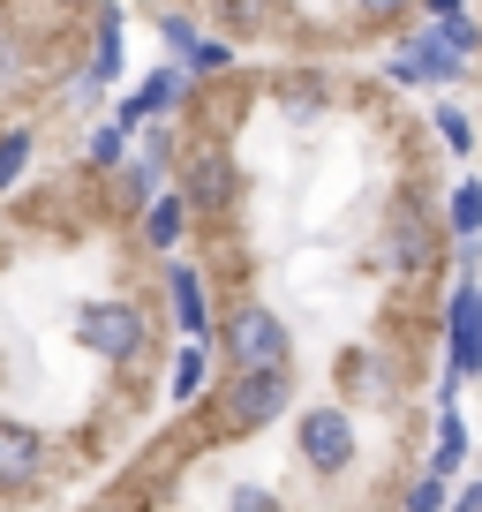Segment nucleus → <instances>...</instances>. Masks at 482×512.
<instances>
[{
    "instance_id": "obj_30",
    "label": "nucleus",
    "mask_w": 482,
    "mask_h": 512,
    "mask_svg": "<svg viewBox=\"0 0 482 512\" xmlns=\"http://www.w3.org/2000/svg\"><path fill=\"white\" fill-rule=\"evenodd\" d=\"M53 8H83V0H53Z\"/></svg>"
},
{
    "instance_id": "obj_21",
    "label": "nucleus",
    "mask_w": 482,
    "mask_h": 512,
    "mask_svg": "<svg viewBox=\"0 0 482 512\" xmlns=\"http://www.w3.org/2000/svg\"><path fill=\"white\" fill-rule=\"evenodd\" d=\"M279 106H287L294 121H309V113H324V76H294V83H287V98H279Z\"/></svg>"
},
{
    "instance_id": "obj_20",
    "label": "nucleus",
    "mask_w": 482,
    "mask_h": 512,
    "mask_svg": "<svg viewBox=\"0 0 482 512\" xmlns=\"http://www.w3.org/2000/svg\"><path fill=\"white\" fill-rule=\"evenodd\" d=\"M31 166V128H0V189H16Z\"/></svg>"
},
{
    "instance_id": "obj_19",
    "label": "nucleus",
    "mask_w": 482,
    "mask_h": 512,
    "mask_svg": "<svg viewBox=\"0 0 482 512\" xmlns=\"http://www.w3.org/2000/svg\"><path fill=\"white\" fill-rule=\"evenodd\" d=\"M129 144H136V136H121V128H98V136H91V151H83V166H91V174H121V159H129Z\"/></svg>"
},
{
    "instance_id": "obj_14",
    "label": "nucleus",
    "mask_w": 482,
    "mask_h": 512,
    "mask_svg": "<svg viewBox=\"0 0 482 512\" xmlns=\"http://www.w3.org/2000/svg\"><path fill=\"white\" fill-rule=\"evenodd\" d=\"M467 467V422H460V407H437V445H430V475L437 482H452Z\"/></svg>"
},
{
    "instance_id": "obj_2",
    "label": "nucleus",
    "mask_w": 482,
    "mask_h": 512,
    "mask_svg": "<svg viewBox=\"0 0 482 512\" xmlns=\"http://www.w3.org/2000/svg\"><path fill=\"white\" fill-rule=\"evenodd\" d=\"M76 339L98 354V362L136 369V362L151 354V317L129 302V294H106V302H83V309H76Z\"/></svg>"
},
{
    "instance_id": "obj_25",
    "label": "nucleus",
    "mask_w": 482,
    "mask_h": 512,
    "mask_svg": "<svg viewBox=\"0 0 482 512\" xmlns=\"http://www.w3.org/2000/svg\"><path fill=\"white\" fill-rule=\"evenodd\" d=\"M407 512H445V482L415 475V482H407Z\"/></svg>"
},
{
    "instance_id": "obj_17",
    "label": "nucleus",
    "mask_w": 482,
    "mask_h": 512,
    "mask_svg": "<svg viewBox=\"0 0 482 512\" xmlns=\"http://www.w3.org/2000/svg\"><path fill=\"white\" fill-rule=\"evenodd\" d=\"M445 226L460 241H482V181H460L452 189V204H445Z\"/></svg>"
},
{
    "instance_id": "obj_28",
    "label": "nucleus",
    "mask_w": 482,
    "mask_h": 512,
    "mask_svg": "<svg viewBox=\"0 0 482 512\" xmlns=\"http://www.w3.org/2000/svg\"><path fill=\"white\" fill-rule=\"evenodd\" d=\"M159 38H166V46H174V61H181V46H189V38H196V23H189V16H159Z\"/></svg>"
},
{
    "instance_id": "obj_4",
    "label": "nucleus",
    "mask_w": 482,
    "mask_h": 512,
    "mask_svg": "<svg viewBox=\"0 0 482 512\" xmlns=\"http://www.w3.org/2000/svg\"><path fill=\"white\" fill-rule=\"evenodd\" d=\"M354 452H362V430H354V415L339 400H317V407L294 415V460H302L309 475H324V482L347 475Z\"/></svg>"
},
{
    "instance_id": "obj_15",
    "label": "nucleus",
    "mask_w": 482,
    "mask_h": 512,
    "mask_svg": "<svg viewBox=\"0 0 482 512\" xmlns=\"http://www.w3.org/2000/svg\"><path fill=\"white\" fill-rule=\"evenodd\" d=\"M392 264H400V272H422V264H430V226H422L415 204L392 219Z\"/></svg>"
},
{
    "instance_id": "obj_3",
    "label": "nucleus",
    "mask_w": 482,
    "mask_h": 512,
    "mask_svg": "<svg viewBox=\"0 0 482 512\" xmlns=\"http://www.w3.org/2000/svg\"><path fill=\"white\" fill-rule=\"evenodd\" d=\"M211 332H219L226 369H279V362H294V332L264 302H234L226 324H211Z\"/></svg>"
},
{
    "instance_id": "obj_27",
    "label": "nucleus",
    "mask_w": 482,
    "mask_h": 512,
    "mask_svg": "<svg viewBox=\"0 0 482 512\" xmlns=\"http://www.w3.org/2000/svg\"><path fill=\"white\" fill-rule=\"evenodd\" d=\"M407 8H415V0H354L362 23H392V16H407Z\"/></svg>"
},
{
    "instance_id": "obj_24",
    "label": "nucleus",
    "mask_w": 482,
    "mask_h": 512,
    "mask_svg": "<svg viewBox=\"0 0 482 512\" xmlns=\"http://www.w3.org/2000/svg\"><path fill=\"white\" fill-rule=\"evenodd\" d=\"M226 512H287V505H279V497L264 490V482H241V490L226 497Z\"/></svg>"
},
{
    "instance_id": "obj_23",
    "label": "nucleus",
    "mask_w": 482,
    "mask_h": 512,
    "mask_svg": "<svg viewBox=\"0 0 482 512\" xmlns=\"http://www.w3.org/2000/svg\"><path fill=\"white\" fill-rule=\"evenodd\" d=\"M219 16L234 23V31H264V23H272V0H219Z\"/></svg>"
},
{
    "instance_id": "obj_11",
    "label": "nucleus",
    "mask_w": 482,
    "mask_h": 512,
    "mask_svg": "<svg viewBox=\"0 0 482 512\" xmlns=\"http://www.w3.org/2000/svg\"><path fill=\"white\" fill-rule=\"evenodd\" d=\"M166 166H174V136H151L144 151H129V174H121V211H144L151 196L166 189Z\"/></svg>"
},
{
    "instance_id": "obj_9",
    "label": "nucleus",
    "mask_w": 482,
    "mask_h": 512,
    "mask_svg": "<svg viewBox=\"0 0 482 512\" xmlns=\"http://www.w3.org/2000/svg\"><path fill=\"white\" fill-rule=\"evenodd\" d=\"M460 76H467V61H452V53L437 46L430 23L407 31L400 46H392V83H460Z\"/></svg>"
},
{
    "instance_id": "obj_22",
    "label": "nucleus",
    "mask_w": 482,
    "mask_h": 512,
    "mask_svg": "<svg viewBox=\"0 0 482 512\" xmlns=\"http://www.w3.org/2000/svg\"><path fill=\"white\" fill-rule=\"evenodd\" d=\"M437 136L452 144V159H467V151H475V128H467L460 106H437Z\"/></svg>"
},
{
    "instance_id": "obj_13",
    "label": "nucleus",
    "mask_w": 482,
    "mask_h": 512,
    "mask_svg": "<svg viewBox=\"0 0 482 512\" xmlns=\"http://www.w3.org/2000/svg\"><path fill=\"white\" fill-rule=\"evenodd\" d=\"M189 219H196L189 196H181V189H159V196L144 204V249L174 256V249H181V234H189Z\"/></svg>"
},
{
    "instance_id": "obj_29",
    "label": "nucleus",
    "mask_w": 482,
    "mask_h": 512,
    "mask_svg": "<svg viewBox=\"0 0 482 512\" xmlns=\"http://www.w3.org/2000/svg\"><path fill=\"white\" fill-rule=\"evenodd\" d=\"M445 512H482V482H467V490H460V497H452V505H445Z\"/></svg>"
},
{
    "instance_id": "obj_5",
    "label": "nucleus",
    "mask_w": 482,
    "mask_h": 512,
    "mask_svg": "<svg viewBox=\"0 0 482 512\" xmlns=\"http://www.w3.org/2000/svg\"><path fill=\"white\" fill-rule=\"evenodd\" d=\"M181 196H189L196 219H226V211H234V196H241L234 151H219V144L189 151V159H181Z\"/></svg>"
},
{
    "instance_id": "obj_7",
    "label": "nucleus",
    "mask_w": 482,
    "mask_h": 512,
    "mask_svg": "<svg viewBox=\"0 0 482 512\" xmlns=\"http://www.w3.org/2000/svg\"><path fill=\"white\" fill-rule=\"evenodd\" d=\"M121 61H129V16H121V0H98V31H91V68H83L76 98L68 106H91L98 91H106L113 76H121Z\"/></svg>"
},
{
    "instance_id": "obj_12",
    "label": "nucleus",
    "mask_w": 482,
    "mask_h": 512,
    "mask_svg": "<svg viewBox=\"0 0 482 512\" xmlns=\"http://www.w3.org/2000/svg\"><path fill=\"white\" fill-rule=\"evenodd\" d=\"M166 309H174L181 339H211V302H204V272L196 264H166Z\"/></svg>"
},
{
    "instance_id": "obj_18",
    "label": "nucleus",
    "mask_w": 482,
    "mask_h": 512,
    "mask_svg": "<svg viewBox=\"0 0 482 512\" xmlns=\"http://www.w3.org/2000/svg\"><path fill=\"white\" fill-rule=\"evenodd\" d=\"M181 68H189V76H219V68H234V38H204V31H196L189 46H181Z\"/></svg>"
},
{
    "instance_id": "obj_16",
    "label": "nucleus",
    "mask_w": 482,
    "mask_h": 512,
    "mask_svg": "<svg viewBox=\"0 0 482 512\" xmlns=\"http://www.w3.org/2000/svg\"><path fill=\"white\" fill-rule=\"evenodd\" d=\"M204 377H211V347H204V339H189V347L174 354V369H166V392L189 407L196 392H204Z\"/></svg>"
},
{
    "instance_id": "obj_1",
    "label": "nucleus",
    "mask_w": 482,
    "mask_h": 512,
    "mask_svg": "<svg viewBox=\"0 0 482 512\" xmlns=\"http://www.w3.org/2000/svg\"><path fill=\"white\" fill-rule=\"evenodd\" d=\"M287 400H294V362H279V369H226L211 422L249 437V430H264V422L287 415Z\"/></svg>"
},
{
    "instance_id": "obj_26",
    "label": "nucleus",
    "mask_w": 482,
    "mask_h": 512,
    "mask_svg": "<svg viewBox=\"0 0 482 512\" xmlns=\"http://www.w3.org/2000/svg\"><path fill=\"white\" fill-rule=\"evenodd\" d=\"M16 83H23V46H16L8 31H0V98L16 91Z\"/></svg>"
},
{
    "instance_id": "obj_6",
    "label": "nucleus",
    "mask_w": 482,
    "mask_h": 512,
    "mask_svg": "<svg viewBox=\"0 0 482 512\" xmlns=\"http://www.w3.org/2000/svg\"><path fill=\"white\" fill-rule=\"evenodd\" d=\"M445 339H452V369L445 377L452 384L482 377V287L467 272H460V287H452V302H445Z\"/></svg>"
},
{
    "instance_id": "obj_10",
    "label": "nucleus",
    "mask_w": 482,
    "mask_h": 512,
    "mask_svg": "<svg viewBox=\"0 0 482 512\" xmlns=\"http://www.w3.org/2000/svg\"><path fill=\"white\" fill-rule=\"evenodd\" d=\"M46 437L31 430V422H0V497H16V490H31L38 475H46Z\"/></svg>"
},
{
    "instance_id": "obj_8",
    "label": "nucleus",
    "mask_w": 482,
    "mask_h": 512,
    "mask_svg": "<svg viewBox=\"0 0 482 512\" xmlns=\"http://www.w3.org/2000/svg\"><path fill=\"white\" fill-rule=\"evenodd\" d=\"M181 98H189V68L181 61H166V68H151L144 83H136V98H121V113H113V128L121 136H136L144 121H159V113H174Z\"/></svg>"
}]
</instances>
